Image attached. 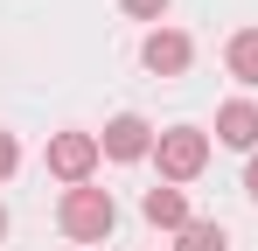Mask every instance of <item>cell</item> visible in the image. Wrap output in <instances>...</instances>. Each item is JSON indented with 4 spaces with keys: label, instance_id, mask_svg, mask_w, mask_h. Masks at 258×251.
Here are the masks:
<instances>
[{
    "label": "cell",
    "instance_id": "1",
    "mask_svg": "<svg viewBox=\"0 0 258 251\" xmlns=\"http://www.w3.org/2000/svg\"><path fill=\"white\" fill-rule=\"evenodd\" d=\"M112 223H119V209L105 189H70L63 196V230L77 237V244H98V237H112Z\"/></svg>",
    "mask_w": 258,
    "mask_h": 251
},
{
    "label": "cell",
    "instance_id": "2",
    "mask_svg": "<svg viewBox=\"0 0 258 251\" xmlns=\"http://www.w3.org/2000/svg\"><path fill=\"white\" fill-rule=\"evenodd\" d=\"M154 154H161V174H168V181H196L203 161H210V140H203L196 126H174V133H161Z\"/></svg>",
    "mask_w": 258,
    "mask_h": 251
},
{
    "label": "cell",
    "instance_id": "3",
    "mask_svg": "<svg viewBox=\"0 0 258 251\" xmlns=\"http://www.w3.org/2000/svg\"><path fill=\"white\" fill-rule=\"evenodd\" d=\"M98 154H105L98 133H56V140H49V174H63V181L84 189V174L98 167Z\"/></svg>",
    "mask_w": 258,
    "mask_h": 251
},
{
    "label": "cell",
    "instance_id": "4",
    "mask_svg": "<svg viewBox=\"0 0 258 251\" xmlns=\"http://www.w3.org/2000/svg\"><path fill=\"white\" fill-rule=\"evenodd\" d=\"M140 56H147V70H154V77H181V70H188V56H196V49H188V35H174V28H154V35H147V49H140Z\"/></svg>",
    "mask_w": 258,
    "mask_h": 251
},
{
    "label": "cell",
    "instance_id": "5",
    "mask_svg": "<svg viewBox=\"0 0 258 251\" xmlns=\"http://www.w3.org/2000/svg\"><path fill=\"white\" fill-rule=\"evenodd\" d=\"M98 147H105V154H112V161H140V154H147V147H154V133H147V119H112L105 126V140H98Z\"/></svg>",
    "mask_w": 258,
    "mask_h": 251
},
{
    "label": "cell",
    "instance_id": "6",
    "mask_svg": "<svg viewBox=\"0 0 258 251\" xmlns=\"http://www.w3.org/2000/svg\"><path fill=\"white\" fill-rule=\"evenodd\" d=\"M216 140H223V147H258V105L230 98V105L216 112Z\"/></svg>",
    "mask_w": 258,
    "mask_h": 251
},
{
    "label": "cell",
    "instance_id": "7",
    "mask_svg": "<svg viewBox=\"0 0 258 251\" xmlns=\"http://www.w3.org/2000/svg\"><path fill=\"white\" fill-rule=\"evenodd\" d=\"M147 223H168V230H181L188 223V203H181V189H147Z\"/></svg>",
    "mask_w": 258,
    "mask_h": 251
},
{
    "label": "cell",
    "instance_id": "8",
    "mask_svg": "<svg viewBox=\"0 0 258 251\" xmlns=\"http://www.w3.org/2000/svg\"><path fill=\"white\" fill-rule=\"evenodd\" d=\"M230 70H237L244 84H258V28H244V35L230 42Z\"/></svg>",
    "mask_w": 258,
    "mask_h": 251
},
{
    "label": "cell",
    "instance_id": "9",
    "mask_svg": "<svg viewBox=\"0 0 258 251\" xmlns=\"http://www.w3.org/2000/svg\"><path fill=\"white\" fill-rule=\"evenodd\" d=\"M174 251H230V244H223L216 223H181V244H174Z\"/></svg>",
    "mask_w": 258,
    "mask_h": 251
},
{
    "label": "cell",
    "instance_id": "10",
    "mask_svg": "<svg viewBox=\"0 0 258 251\" xmlns=\"http://www.w3.org/2000/svg\"><path fill=\"white\" fill-rule=\"evenodd\" d=\"M126 14H140V21H161V14H168V0H126Z\"/></svg>",
    "mask_w": 258,
    "mask_h": 251
},
{
    "label": "cell",
    "instance_id": "11",
    "mask_svg": "<svg viewBox=\"0 0 258 251\" xmlns=\"http://www.w3.org/2000/svg\"><path fill=\"white\" fill-rule=\"evenodd\" d=\"M14 161H21V147H14V133H0V181L14 174Z\"/></svg>",
    "mask_w": 258,
    "mask_h": 251
},
{
    "label": "cell",
    "instance_id": "12",
    "mask_svg": "<svg viewBox=\"0 0 258 251\" xmlns=\"http://www.w3.org/2000/svg\"><path fill=\"white\" fill-rule=\"evenodd\" d=\"M244 189H251V196H258V161H251V174H244Z\"/></svg>",
    "mask_w": 258,
    "mask_h": 251
},
{
    "label": "cell",
    "instance_id": "13",
    "mask_svg": "<svg viewBox=\"0 0 258 251\" xmlns=\"http://www.w3.org/2000/svg\"><path fill=\"white\" fill-rule=\"evenodd\" d=\"M0 237H7V209H0Z\"/></svg>",
    "mask_w": 258,
    "mask_h": 251
}]
</instances>
